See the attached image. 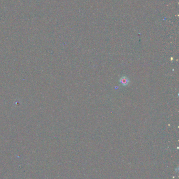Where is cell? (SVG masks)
I'll return each instance as SVG.
<instances>
[{
  "mask_svg": "<svg viewBox=\"0 0 179 179\" xmlns=\"http://www.w3.org/2000/svg\"><path fill=\"white\" fill-rule=\"evenodd\" d=\"M120 82L121 84L124 86L127 85L129 83V80L126 77H122L120 79Z\"/></svg>",
  "mask_w": 179,
  "mask_h": 179,
  "instance_id": "cell-1",
  "label": "cell"
}]
</instances>
